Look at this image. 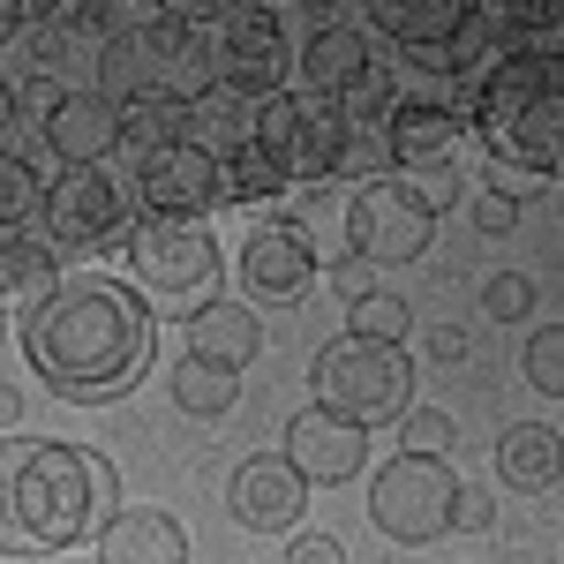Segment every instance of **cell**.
I'll use <instances>...</instances> for the list:
<instances>
[{
	"label": "cell",
	"instance_id": "1",
	"mask_svg": "<svg viewBox=\"0 0 564 564\" xmlns=\"http://www.w3.org/2000/svg\"><path fill=\"white\" fill-rule=\"evenodd\" d=\"M23 354L53 399H76V406L121 399L151 369V308L135 302V286L68 279L53 302L23 316Z\"/></svg>",
	"mask_w": 564,
	"mask_h": 564
},
{
	"label": "cell",
	"instance_id": "2",
	"mask_svg": "<svg viewBox=\"0 0 564 564\" xmlns=\"http://www.w3.org/2000/svg\"><path fill=\"white\" fill-rule=\"evenodd\" d=\"M90 512H98V459L84 444H53V436L0 444V550L53 557L90 534Z\"/></svg>",
	"mask_w": 564,
	"mask_h": 564
},
{
	"label": "cell",
	"instance_id": "3",
	"mask_svg": "<svg viewBox=\"0 0 564 564\" xmlns=\"http://www.w3.org/2000/svg\"><path fill=\"white\" fill-rule=\"evenodd\" d=\"M475 135L489 143V166L534 181L564 174V53H505L475 90Z\"/></svg>",
	"mask_w": 564,
	"mask_h": 564
},
{
	"label": "cell",
	"instance_id": "4",
	"mask_svg": "<svg viewBox=\"0 0 564 564\" xmlns=\"http://www.w3.org/2000/svg\"><path fill=\"white\" fill-rule=\"evenodd\" d=\"M98 84H106L113 106H129V98L196 106V98L212 90V45H204V31H196L188 8H151L135 31H121V39L106 45Z\"/></svg>",
	"mask_w": 564,
	"mask_h": 564
},
{
	"label": "cell",
	"instance_id": "5",
	"mask_svg": "<svg viewBox=\"0 0 564 564\" xmlns=\"http://www.w3.org/2000/svg\"><path fill=\"white\" fill-rule=\"evenodd\" d=\"M129 271H135V302L166 308V316H196L204 302H218V241L204 226H135L129 234Z\"/></svg>",
	"mask_w": 564,
	"mask_h": 564
},
{
	"label": "cell",
	"instance_id": "6",
	"mask_svg": "<svg viewBox=\"0 0 564 564\" xmlns=\"http://www.w3.org/2000/svg\"><path fill=\"white\" fill-rule=\"evenodd\" d=\"M406 391H414V377H406L399 347L332 339V347L316 354V406L354 422L361 436L377 430V422H406Z\"/></svg>",
	"mask_w": 564,
	"mask_h": 564
},
{
	"label": "cell",
	"instance_id": "7",
	"mask_svg": "<svg viewBox=\"0 0 564 564\" xmlns=\"http://www.w3.org/2000/svg\"><path fill=\"white\" fill-rule=\"evenodd\" d=\"M257 143L286 166L294 188H316V181L339 174V159H347V143H354V121H347L339 98L279 90V98H263V106H257Z\"/></svg>",
	"mask_w": 564,
	"mask_h": 564
},
{
	"label": "cell",
	"instance_id": "8",
	"mask_svg": "<svg viewBox=\"0 0 564 564\" xmlns=\"http://www.w3.org/2000/svg\"><path fill=\"white\" fill-rule=\"evenodd\" d=\"M452 505H459V481L444 459H414V452H399L391 467H377L369 481V512L384 527L391 542H436V534H452Z\"/></svg>",
	"mask_w": 564,
	"mask_h": 564
},
{
	"label": "cell",
	"instance_id": "9",
	"mask_svg": "<svg viewBox=\"0 0 564 564\" xmlns=\"http://www.w3.org/2000/svg\"><path fill=\"white\" fill-rule=\"evenodd\" d=\"M430 234H436V212L399 174L361 181L347 196V249L369 263V271H377V263H414L430 249Z\"/></svg>",
	"mask_w": 564,
	"mask_h": 564
},
{
	"label": "cell",
	"instance_id": "10",
	"mask_svg": "<svg viewBox=\"0 0 564 564\" xmlns=\"http://www.w3.org/2000/svg\"><path fill=\"white\" fill-rule=\"evenodd\" d=\"M45 234L76 257H98L113 241H129V188L106 166H61L45 181Z\"/></svg>",
	"mask_w": 564,
	"mask_h": 564
},
{
	"label": "cell",
	"instance_id": "11",
	"mask_svg": "<svg viewBox=\"0 0 564 564\" xmlns=\"http://www.w3.org/2000/svg\"><path fill=\"white\" fill-rule=\"evenodd\" d=\"M212 45V90L226 98H279V76H286V31L263 15V8H226L218 15V31H204Z\"/></svg>",
	"mask_w": 564,
	"mask_h": 564
},
{
	"label": "cell",
	"instance_id": "12",
	"mask_svg": "<svg viewBox=\"0 0 564 564\" xmlns=\"http://www.w3.org/2000/svg\"><path fill=\"white\" fill-rule=\"evenodd\" d=\"M377 23L399 39L414 68H436V76H459L481 53V0H406V8L391 0L377 8Z\"/></svg>",
	"mask_w": 564,
	"mask_h": 564
},
{
	"label": "cell",
	"instance_id": "13",
	"mask_svg": "<svg viewBox=\"0 0 564 564\" xmlns=\"http://www.w3.org/2000/svg\"><path fill=\"white\" fill-rule=\"evenodd\" d=\"M467 135V106L459 98H430V90H406L384 121V151H391V174L414 181V174H452V151Z\"/></svg>",
	"mask_w": 564,
	"mask_h": 564
},
{
	"label": "cell",
	"instance_id": "14",
	"mask_svg": "<svg viewBox=\"0 0 564 564\" xmlns=\"http://www.w3.org/2000/svg\"><path fill=\"white\" fill-rule=\"evenodd\" d=\"M226 512L249 534H286L308 512V481L286 467V452H249L234 467V481H226Z\"/></svg>",
	"mask_w": 564,
	"mask_h": 564
},
{
	"label": "cell",
	"instance_id": "15",
	"mask_svg": "<svg viewBox=\"0 0 564 564\" xmlns=\"http://www.w3.org/2000/svg\"><path fill=\"white\" fill-rule=\"evenodd\" d=\"M135 196L159 212V226H196L218 204V159L196 143H174V151L135 166Z\"/></svg>",
	"mask_w": 564,
	"mask_h": 564
},
{
	"label": "cell",
	"instance_id": "16",
	"mask_svg": "<svg viewBox=\"0 0 564 564\" xmlns=\"http://www.w3.org/2000/svg\"><path fill=\"white\" fill-rule=\"evenodd\" d=\"M286 467L316 489H347L361 467H369V436L354 430V422H339V414H324V406H302L294 422H286Z\"/></svg>",
	"mask_w": 564,
	"mask_h": 564
},
{
	"label": "cell",
	"instance_id": "17",
	"mask_svg": "<svg viewBox=\"0 0 564 564\" xmlns=\"http://www.w3.org/2000/svg\"><path fill=\"white\" fill-rule=\"evenodd\" d=\"M39 129L45 151H61V166H106V151H121V106L106 90H53Z\"/></svg>",
	"mask_w": 564,
	"mask_h": 564
},
{
	"label": "cell",
	"instance_id": "18",
	"mask_svg": "<svg viewBox=\"0 0 564 564\" xmlns=\"http://www.w3.org/2000/svg\"><path fill=\"white\" fill-rule=\"evenodd\" d=\"M98 564H188V534L166 505H129L98 534Z\"/></svg>",
	"mask_w": 564,
	"mask_h": 564
},
{
	"label": "cell",
	"instance_id": "19",
	"mask_svg": "<svg viewBox=\"0 0 564 564\" xmlns=\"http://www.w3.org/2000/svg\"><path fill=\"white\" fill-rule=\"evenodd\" d=\"M308 271H316V257H308V241L294 226H263V234H249V249H241V279H249L257 302H294L308 286Z\"/></svg>",
	"mask_w": 564,
	"mask_h": 564
},
{
	"label": "cell",
	"instance_id": "20",
	"mask_svg": "<svg viewBox=\"0 0 564 564\" xmlns=\"http://www.w3.org/2000/svg\"><path fill=\"white\" fill-rule=\"evenodd\" d=\"M188 354L196 361H212V369H249L263 354V324H257V308H241V302H204L196 316H188Z\"/></svg>",
	"mask_w": 564,
	"mask_h": 564
},
{
	"label": "cell",
	"instance_id": "21",
	"mask_svg": "<svg viewBox=\"0 0 564 564\" xmlns=\"http://www.w3.org/2000/svg\"><path fill=\"white\" fill-rule=\"evenodd\" d=\"M302 76L316 98H347L361 76H369V39L354 31L347 15H332V23H316L302 45Z\"/></svg>",
	"mask_w": 564,
	"mask_h": 564
},
{
	"label": "cell",
	"instance_id": "22",
	"mask_svg": "<svg viewBox=\"0 0 564 564\" xmlns=\"http://www.w3.org/2000/svg\"><path fill=\"white\" fill-rule=\"evenodd\" d=\"M497 475L512 481V489H550V481L564 475V444H557V430L512 422V430L497 436Z\"/></svg>",
	"mask_w": 564,
	"mask_h": 564
},
{
	"label": "cell",
	"instance_id": "23",
	"mask_svg": "<svg viewBox=\"0 0 564 564\" xmlns=\"http://www.w3.org/2000/svg\"><path fill=\"white\" fill-rule=\"evenodd\" d=\"M61 294V263L45 241H0V308H31Z\"/></svg>",
	"mask_w": 564,
	"mask_h": 564
},
{
	"label": "cell",
	"instance_id": "24",
	"mask_svg": "<svg viewBox=\"0 0 564 564\" xmlns=\"http://www.w3.org/2000/svg\"><path fill=\"white\" fill-rule=\"evenodd\" d=\"M188 143L212 151V159L257 143V106H249V98H226V90H204V98L188 106Z\"/></svg>",
	"mask_w": 564,
	"mask_h": 564
},
{
	"label": "cell",
	"instance_id": "25",
	"mask_svg": "<svg viewBox=\"0 0 564 564\" xmlns=\"http://www.w3.org/2000/svg\"><path fill=\"white\" fill-rule=\"evenodd\" d=\"M174 143H188V106H166V98H129L121 106V151L135 166L174 151Z\"/></svg>",
	"mask_w": 564,
	"mask_h": 564
},
{
	"label": "cell",
	"instance_id": "26",
	"mask_svg": "<svg viewBox=\"0 0 564 564\" xmlns=\"http://www.w3.org/2000/svg\"><path fill=\"white\" fill-rule=\"evenodd\" d=\"M294 234L308 241V257H316V249H332V263L354 257L347 249V188H339V181L294 188Z\"/></svg>",
	"mask_w": 564,
	"mask_h": 564
},
{
	"label": "cell",
	"instance_id": "27",
	"mask_svg": "<svg viewBox=\"0 0 564 564\" xmlns=\"http://www.w3.org/2000/svg\"><path fill=\"white\" fill-rule=\"evenodd\" d=\"M294 181H286V166L263 151V143H241V151H226L218 159V196L226 204H271V196H286Z\"/></svg>",
	"mask_w": 564,
	"mask_h": 564
},
{
	"label": "cell",
	"instance_id": "28",
	"mask_svg": "<svg viewBox=\"0 0 564 564\" xmlns=\"http://www.w3.org/2000/svg\"><path fill=\"white\" fill-rule=\"evenodd\" d=\"M166 391H174L181 414H226V406L241 399V377H234V369H212V361H196V354H188Z\"/></svg>",
	"mask_w": 564,
	"mask_h": 564
},
{
	"label": "cell",
	"instance_id": "29",
	"mask_svg": "<svg viewBox=\"0 0 564 564\" xmlns=\"http://www.w3.org/2000/svg\"><path fill=\"white\" fill-rule=\"evenodd\" d=\"M39 212H45L39 166H31L23 151H0V234H15V226H31Z\"/></svg>",
	"mask_w": 564,
	"mask_h": 564
},
{
	"label": "cell",
	"instance_id": "30",
	"mask_svg": "<svg viewBox=\"0 0 564 564\" xmlns=\"http://www.w3.org/2000/svg\"><path fill=\"white\" fill-rule=\"evenodd\" d=\"M414 332V316H406V302L399 294H361V302L347 308V339H369V347H399Z\"/></svg>",
	"mask_w": 564,
	"mask_h": 564
},
{
	"label": "cell",
	"instance_id": "31",
	"mask_svg": "<svg viewBox=\"0 0 564 564\" xmlns=\"http://www.w3.org/2000/svg\"><path fill=\"white\" fill-rule=\"evenodd\" d=\"M527 384L564 399V324H542V332L527 339Z\"/></svg>",
	"mask_w": 564,
	"mask_h": 564
},
{
	"label": "cell",
	"instance_id": "32",
	"mask_svg": "<svg viewBox=\"0 0 564 564\" xmlns=\"http://www.w3.org/2000/svg\"><path fill=\"white\" fill-rule=\"evenodd\" d=\"M444 444H452V414H436V406H406V422H399V452L436 459Z\"/></svg>",
	"mask_w": 564,
	"mask_h": 564
},
{
	"label": "cell",
	"instance_id": "33",
	"mask_svg": "<svg viewBox=\"0 0 564 564\" xmlns=\"http://www.w3.org/2000/svg\"><path fill=\"white\" fill-rule=\"evenodd\" d=\"M527 302H534V279H527V271H497V279L481 286V308H489V316H505V324L527 316Z\"/></svg>",
	"mask_w": 564,
	"mask_h": 564
},
{
	"label": "cell",
	"instance_id": "34",
	"mask_svg": "<svg viewBox=\"0 0 564 564\" xmlns=\"http://www.w3.org/2000/svg\"><path fill=\"white\" fill-rule=\"evenodd\" d=\"M339 106H347V121H391V106H399V98H391V84L369 68V76H361V84H354Z\"/></svg>",
	"mask_w": 564,
	"mask_h": 564
},
{
	"label": "cell",
	"instance_id": "35",
	"mask_svg": "<svg viewBox=\"0 0 564 564\" xmlns=\"http://www.w3.org/2000/svg\"><path fill=\"white\" fill-rule=\"evenodd\" d=\"M489 520H497L489 489H475V481H459V505H452V527H467V534H481Z\"/></svg>",
	"mask_w": 564,
	"mask_h": 564
},
{
	"label": "cell",
	"instance_id": "36",
	"mask_svg": "<svg viewBox=\"0 0 564 564\" xmlns=\"http://www.w3.org/2000/svg\"><path fill=\"white\" fill-rule=\"evenodd\" d=\"M332 286H339V294H347V308H354L361 294H377V271H369L361 257H339V271H332Z\"/></svg>",
	"mask_w": 564,
	"mask_h": 564
},
{
	"label": "cell",
	"instance_id": "37",
	"mask_svg": "<svg viewBox=\"0 0 564 564\" xmlns=\"http://www.w3.org/2000/svg\"><path fill=\"white\" fill-rule=\"evenodd\" d=\"M534 188H542V181H534V174H512V166H489V196H505L512 212H520V204H527V196H534Z\"/></svg>",
	"mask_w": 564,
	"mask_h": 564
},
{
	"label": "cell",
	"instance_id": "38",
	"mask_svg": "<svg viewBox=\"0 0 564 564\" xmlns=\"http://www.w3.org/2000/svg\"><path fill=\"white\" fill-rule=\"evenodd\" d=\"M286 564H347V550H339L332 534H302V542L286 550Z\"/></svg>",
	"mask_w": 564,
	"mask_h": 564
},
{
	"label": "cell",
	"instance_id": "39",
	"mask_svg": "<svg viewBox=\"0 0 564 564\" xmlns=\"http://www.w3.org/2000/svg\"><path fill=\"white\" fill-rule=\"evenodd\" d=\"M512 218H520V212H512L505 196H489V188L475 196V226H481V234H512Z\"/></svg>",
	"mask_w": 564,
	"mask_h": 564
},
{
	"label": "cell",
	"instance_id": "40",
	"mask_svg": "<svg viewBox=\"0 0 564 564\" xmlns=\"http://www.w3.org/2000/svg\"><path fill=\"white\" fill-rule=\"evenodd\" d=\"M61 61H68V39H61V31H31V68H39V76H53Z\"/></svg>",
	"mask_w": 564,
	"mask_h": 564
},
{
	"label": "cell",
	"instance_id": "41",
	"mask_svg": "<svg viewBox=\"0 0 564 564\" xmlns=\"http://www.w3.org/2000/svg\"><path fill=\"white\" fill-rule=\"evenodd\" d=\"M15 121H23V98H15V84H8V76H0V135L15 129Z\"/></svg>",
	"mask_w": 564,
	"mask_h": 564
},
{
	"label": "cell",
	"instance_id": "42",
	"mask_svg": "<svg viewBox=\"0 0 564 564\" xmlns=\"http://www.w3.org/2000/svg\"><path fill=\"white\" fill-rule=\"evenodd\" d=\"M430 354H436V361H459V354H467V339H459V332H436Z\"/></svg>",
	"mask_w": 564,
	"mask_h": 564
},
{
	"label": "cell",
	"instance_id": "43",
	"mask_svg": "<svg viewBox=\"0 0 564 564\" xmlns=\"http://www.w3.org/2000/svg\"><path fill=\"white\" fill-rule=\"evenodd\" d=\"M15 414H23V391H15V384H0V430H8Z\"/></svg>",
	"mask_w": 564,
	"mask_h": 564
},
{
	"label": "cell",
	"instance_id": "44",
	"mask_svg": "<svg viewBox=\"0 0 564 564\" xmlns=\"http://www.w3.org/2000/svg\"><path fill=\"white\" fill-rule=\"evenodd\" d=\"M15 23H23V8H15V0H0V39H8Z\"/></svg>",
	"mask_w": 564,
	"mask_h": 564
}]
</instances>
